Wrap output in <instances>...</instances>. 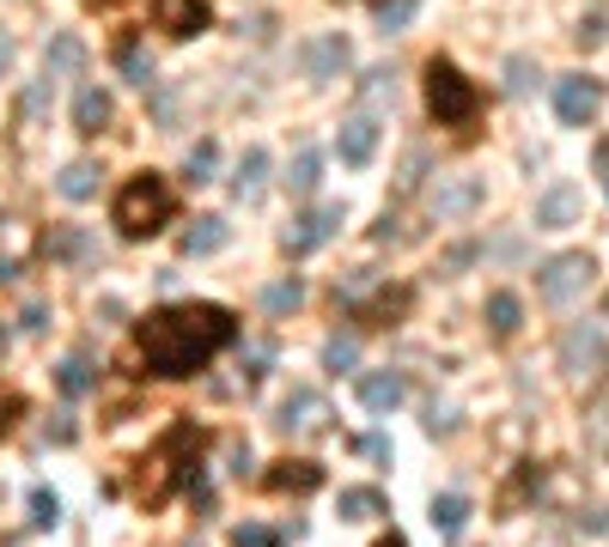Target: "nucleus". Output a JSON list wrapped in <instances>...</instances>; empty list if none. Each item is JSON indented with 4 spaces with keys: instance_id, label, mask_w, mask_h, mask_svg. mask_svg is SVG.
I'll return each mask as SVG.
<instances>
[{
    "instance_id": "f257e3e1",
    "label": "nucleus",
    "mask_w": 609,
    "mask_h": 547,
    "mask_svg": "<svg viewBox=\"0 0 609 547\" xmlns=\"http://www.w3.org/2000/svg\"><path fill=\"white\" fill-rule=\"evenodd\" d=\"M232 341H239V323L225 304H165L134 328V347L153 378H196Z\"/></svg>"
},
{
    "instance_id": "f03ea898",
    "label": "nucleus",
    "mask_w": 609,
    "mask_h": 547,
    "mask_svg": "<svg viewBox=\"0 0 609 547\" xmlns=\"http://www.w3.org/2000/svg\"><path fill=\"white\" fill-rule=\"evenodd\" d=\"M177 213V196L171 182L159 177V170H141V177H129L117 189V208H110V220H117L122 237H153L159 225H171Z\"/></svg>"
},
{
    "instance_id": "7ed1b4c3",
    "label": "nucleus",
    "mask_w": 609,
    "mask_h": 547,
    "mask_svg": "<svg viewBox=\"0 0 609 547\" xmlns=\"http://www.w3.org/2000/svg\"><path fill=\"white\" fill-rule=\"evenodd\" d=\"M427 110H433L439 129H457V134L476 129V116H481L476 79H464V67H457V62L433 55V62H427Z\"/></svg>"
},
{
    "instance_id": "20e7f679",
    "label": "nucleus",
    "mask_w": 609,
    "mask_h": 547,
    "mask_svg": "<svg viewBox=\"0 0 609 547\" xmlns=\"http://www.w3.org/2000/svg\"><path fill=\"white\" fill-rule=\"evenodd\" d=\"M591 256L585 249H567V256H549L543 274H536V292H543L549 304H573L585 287H591Z\"/></svg>"
},
{
    "instance_id": "39448f33",
    "label": "nucleus",
    "mask_w": 609,
    "mask_h": 547,
    "mask_svg": "<svg viewBox=\"0 0 609 547\" xmlns=\"http://www.w3.org/2000/svg\"><path fill=\"white\" fill-rule=\"evenodd\" d=\"M604 365H609V347H604V328L597 323H573L567 335H561V371L567 378H604Z\"/></svg>"
},
{
    "instance_id": "423d86ee",
    "label": "nucleus",
    "mask_w": 609,
    "mask_h": 547,
    "mask_svg": "<svg viewBox=\"0 0 609 547\" xmlns=\"http://www.w3.org/2000/svg\"><path fill=\"white\" fill-rule=\"evenodd\" d=\"M597 110H604V86H597V79H585V74L555 79V116L567 122V129L597 122Z\"/></svg>"
},
{
    "instance_id": "0eeeda50",
    "label": "nucleus",
    "mask_w": 609,
    "mask_h": 547,
    "mask_svg": "<svg viewBox=\"0 0 609 547\" xmlns=\"http://www.w3.org/2000/svg\"><path fill=\"white\" fill-rule=\"evenodd\" d=\"M342 232V201H330V208H311V213H299V220L287 225V256H311L318 244H330V237Z\"/></svg>"
},
{
    "instance_id": "6e6552de",
    "label": "nucleus",
    "mask_w": 609,
    "mask_h": 547,
    "mask_svg": "<svg viewBox=\"0 0 609 547\" xmlns=\"http://www.w3.org/2000/svg\"><path fill=\"white\" fill-rule=\"evenodd\" d=\"M153 25L165 37H201L213 25V7L208 0H153Z\"/></svg>"
},
{
    "instance_id": "1a4fd4ad",
    "label": "nucleus",
    "mask_w": 609,
    "mask_h": 547,
    "mask_svg": "<svg viewBox=\"0 0 609 547\" xmlns=\"http://www.w3.org/2000/svg\"><path fill=\"white\" fill-rule=\"evenodd\" d=\"M280 426L299 432V438H318V432H330V402L318 390H292L280 402Z\"/></svg>"
},
{
    "instance_id": "9d476101",
    "label": "nucleus",
    "mask_w": 609,
    "mask_h": 547,
    "mask_svg": "<svg viewBox=\"0 0 609 547\" xmlns=\"http://www.w3.org/2000/svg\"><path fill=\"white\" fill-rule=\"evenodd\" d=\"M299 67L311 79H335L347 67V37L342 31H323V37H304L299 43Z\"/></svg>"
},
{
    "instance_id": "9b49d317",
    "label": "nucleus",
    "mask_w": 609,
    "mask_h": 547,
    "mask_svg": "<svg viewBox=\"0 0 609 547\" xmlns=\"http://www.w3.org/2000/svg\"><path fill=\"white\" fill-rule=\"evenodd\" d=\"M335 146H342L347 165H366V158L378 153V116H366V110H359V116H347L342 134H335Z\"/></svg>"
},
{
    "instance_id": "f8f14e48",
    "label": "nucleus",
    "mask_w": 609,
    "mask_h": 547,
    "mask_svg": "<svg viewBox=\"0 0 609 547\" xmlns=\"http://www.w3.org/2000/svg\"><path fill=\"white\" fill-rule=\"evenodd\" d=\"M579 189H573V182H555V189H549L543 201H536V225H543V232H561V225H573L579 220Z\"/></svg>"
},
{
    "instance_id": "ddd939ff",
    "label": "nucleus",
    "mask_w": 609,
    "mask_h": 547,
    "mask_svg": "<svg viewBox=\"0 0 609 547\" xmlns=\"http://www.w3.org/2000/svg\"><path fill=\"white\" fill-rule=\"evenodd\" d=\"M268 493H318L323 487V469L318 462H275V469L263 475Z\"/></svg>"
},
{
    "instance_id": "4468645a",
    "label": "nucleus",
    "mask_w": 609,
    "mask_h": 547,
    "mask_svg": "<svg viewBox=\"0 0 609 547\" xmlns=\"http://www.w3.org/2000/svg\"><path fill=\"white\" fill-rule=\"evenodd\" d=\"M263 189H268V153H263V146H244L239 170H232V196H239V201H256Z\"/></svg>"
},
{
    "instance_id": "2eb2a0df",
    "label": "nucleus",
    "mask_w": 609,
    "mask_h": 547,
    "mask_svg": "<svg viewBox=\"0 0 609 547\" xmlns=\"http://www.w3.org/2000/svg\"><path fill=\"white\" fill-rule=\"evenodd\" d=\"M359 402H366L372 414H390V408L402 402V378L397 371H366V378H359Z\"/></svg>"
},
{
    "instance_id": "dca6fc26",
    "label": "nucleus",
    "mask_w": 609,
    "mask_h": 547,
    "mask_svg": "<svg viewBox=\"0 0 609 547\" xmlns=\"http://www.w3.org/2000/svg\"><path fill=\"white\" fill-rule=\"evenodd\" d=\"M225 237H232V225H225L220 213H208V220L189 225L184 244H177V249H184V256H213V249H225Z\"/></svg>"
},
{
    "instance_id": "f3484780",
    "label": "nucleus",
    "mask_w": 609,
    "mask_h": 547,
    "mask_svg": "<svg viewBox=\"0 0 609 547\" xmlns=\"http://www.w3.org/2000/svg\"><path fill=\"white\" fill-rule=\"evenodd\" d=\"M104 122H110V91L80 86V98H74V129H80V134H98Z\"/></svg>"
},
{
    "instance_id": "a211bd4d",
    "label": "nucleus",
    "mask_w": 609,
    "mask_h": 547,
    "mask_svg": "<svg viewBox=\"0 0 609 547\" xmlns=\"http://www.w3.org/2000/svg\"><path fill=\"white\" fill-rule=\"evenodd\" d=\"M335 517L359 523V517H385V493L378 487H347L342 499H335Z\"/></svg>"
},
{
    "instance_id": "6ab92c4d",
    "label": "nucleus",
    "mask_w": 609,
    "mask_h": 547,
    "mask_svg": "<svg viewBox=\"0 0 609 547\" xmlns=\"http://www.w3.org/2000/svg\"><path fill=\"white\" fill-rule=\"evenodd\" d=\"M476 196H481L476 182H439V189H433V213H439V220H457V213L476 208Z\"/></svg>"
},
{
    "instance_id": "aec40b11",
    "label": "nucleus",
    "mask_w": 609,
    "mask_h": 547,
    "mask_svg": "<svg viewBox=\"0 0 609 547\" xmlns=\"http://www.w3.org/2000/svg\"><path fill=\"white\" fill-rule=\"evenodd\" d=\"M80 62H86V43H80V37H67V31H62V37L49 43V55H43V79H55V74H74Z\"/></svg>"
},
{
    "instance_id": "412c9836",
    "label": "nucleus",
    "mask_w": 609,
    "mask_h": 547,
    "mask_svg": "<svg viewBox=\"0 0 609 547\" xmlns=\"http://www.w3.org/2000/svg\"><path fill=\"white\" fill-rule=\"evenodd\" d=\"M464 523H469V499L464 493H439L433 499V529L439 535H464Z\"/></svg>"
},
{
    "instance_id": "4be33fe9",
    "label": "nucleus",
    "mask_w": 609,
    "mask_h": 547,
    "mask_svg": "<svg viewBox=\"0 0 609 547\" xmlns=\"http://www.w3.org/2000/svg\"><path fill=\"white\" fill-rule=\"evenodd\" d=\"M488 328L494 335H518V328H524V304H518L512 292H494L488 299Z\"/></svg>"
},
{
    "instance_id": "5701e85b",
    "label": "nucleus",
    "mask_w": 609,
    "mask_h": 547,
    "mask_svg": "<svg viewBox=\"0 0 609 547\" xmlns=\"http://www.w3.org/2000/svg\"><path fill=\"white\" fill-rule=\"evenodd\" d=\"M318 177H323V153L299 146V158H292V170H287V189H292V196H311V189H318Z\"/></svg>"
},
{
    "instance_id": "b1692460",
    "label": "nucleus",
    "mask_w": 609,
    "mask_h": 547,
    "mask_svg": "<svg viewBox=\"0 0 609 547\" xmlns=\"http://www.w3.org/2000/svg\"><path fill=\"white\" fill-rule=\"evenodd\" d=\"M55 189H62L67 201H92V196H98V170H92V165H67Z\"/></svg>"
},
{
    "instance_id": "393cba45",
    "label": "nucleus",
    "mask_w": 609,
    "mask_h": 547,
    "mask_svg": "<svg viewBox=\"0 0 609 547\" xmlns=\"http://www.w3.org/2000/svg\"><path fill=\"white\" fill-rule=\"evenodd\" d=\"M299 304H304L299 280H275V287H263V311L268 316H287V311H299Z\"/></svg>"
},
{
    "instance_id": "a878e982",
    "label": "nucleus",
    "mask_w": 609,
    "mask_h": 547,
    "mask_svg": "<svg viewBox=\"0 0 609 547\" xmlns=\"http://www.w3.org/2000/svg\"><path fill=\"white\" fill-rule=\"evenodd\" d=\"M55 383H62V395H86L92 390V365H86L80 353H67L62 371H55Z\"/></svg>"
},
{
    "instance_id": "bb28decb",
    "label": "nucleus",
    "mask_w": 609,
    "mask_h": 547,
    "mask_svg": "<svg viewBox=\"0 0 609 547\" xmlns=\"http://www.w3.org/2000/svg\"><path fill=\"white\" fill-rule=\"evenodd\" d=\"M213 165H220V146L196 141V146H189V158H184V177L189 182H213Z\"/></svg>"
},
{
    "instance_id": "cd10ccee",
    "label": "nucleus",
    "mask_w": 609,
    "mask_h": 547,
    "mask_svg": "<svg viewBox=\"0 0 609 547\" xmlns=\"http://www.w3.org/2000/svg\"><path fill=\"white\" fill-rule=\"evenodd\" d=\"M323 365H330V371H354V365H359V341L354 335H330V341H323Z\"/></svg>"
},
{
    "instance_id": "c85d7f7f",
    "label": "nucleus",
    "mask_w": 609,
    "mask_h": 547,
    "mask_svg": "<svg viewBox=\"0 0 609 547\" xmlns=\"http://www.w3.org/2000/svg\"><path fill=\"white\" fill-rule=\"evenodd\" d=\"M585 432H591V450L609 456V395H597V402H591V420H585Z\"/></svg>"
},
{
    "instance_id": "c756f323",
    "label": "nucleus",
    "mask_w": 609,
    "mask_h": 547,
    "mask_svg": "<svg viewBox=\"0 0 609 547\" xmlns=\"http://www.w3.org/2000/svg\"><path fill=\"white\" fill-rule=\"evenodd\" d=\"M117 67L134 79V86H146V79H153V62L141 55V43H122V49H117Z\"/></svg>"
},
{
    "instance_id": "7c9ffc66",
    "label": "nucleus",
    "mask_w": 609,
    "mask_h": 547,
    "mask_svg": "<svg viewBox=\"0 0 609 547\" xmlns=\"http://www.w3.org/2000/svg\"><path fill=\"white\" fill-rule=\"evenodd\" d=\"M55 517H62L55 493H49V487H37V493H31V523H37V529H55Z\"/></svg>"
},
{
    "instance_id": "2f4dec72",
    "label": "nucleus",
    "mask_w": 609,
    "mask_h": 547,
    "mask_svg": "<svg viewBox=\"0 0 609 547\" xmlns=\"http://www.w3.org/2000/svg\"><path fill=\"white\" fill-rule=\"evenodd\" d=\"M232 547H280V535L263 529V523H239V529H232Z\"/></svg>"
},
{
    "instance_id": "473e14b6",
    "label": "nucleus",
    "mask_w": 609,
    "mask_h": 547,
    "mask_svg": "<svg viewBox=\"0 0 609 547\" xmlns=\"http://www.w3.org/2000/svg\"><path fill=\"white\" fill-rule=\"evenodd\" d=\"M385 98H397V79H390V67H372L366 74V104H385Z\"/></svg>"
},
{
    "instance_id": "72a5a7b5",
    "label": "nucleus",
    "mask_w": 609,
    "mask_h": 547,
    "mask_svg": "<svg viewBox=\"0 0 609 547\" xmlns=\"http://www.w3.org/2000/svg\"><path fill=\"white\" fill-rule=\"evenodd\" d=\"M409 19H414V0H397V7H390V0H385V13H378V31H385V37H390V31H402V25H409Z\"/></svg>"
},
{
    "instance_id": "f704fd0d",
    "label": "nucleus",
    "mask_w": 609,
    "mask_h": 547,
    "mask_svg": "<svg viewBox=\"0 0 609 547\" xmlns=\"http://www.w3.org/2000/svg\"><path fill=\"white\" fill-rule=\"evenodd\" d=\"M506 91H512V98H518V91H530V62H524V55L506 62Z\"/></svg>"
},
{
    "instance_id": "c9c22d12",
    "label": "nucleus",
    "mask_w": 609,
    "mask_h": 547,
    "mask_svg": "<svg viewBox=\"0 0 609 547\" xmlns=\"http://www.w3.org/2000/svg\"><path fill=\"white\" fill-rule=\"evenodd\" d=\"M591 165H597V182H604V196H609V141L591 146Z\"/></svg>"
},
{
    "instance_id": "e433bc0d",
    "label": "nucleus",
    "mask_w": 609,
    "mask_h": 547,
    "mask_svg": "<svg viewBox=\"0 0 609 547\" xmlns=\"http://www.w3.org/2000/svg\"><path fill=\"white\" fill-rule=\"evenodd\" d=\"M7 67H13V37L0 31V74H7Z\"/></svg>"
},
{
    "instance_id": "4c0bfd02",
    "label": "nucleus",
    "mask_w": 609,
    "mask_h": 547,
    "mask_svg": "<svg viewBox=\"0 0 609 547\" xmlns=\"http://www.w3.org/2000/svg\"><path fill=\"white\" fill-rule=\"evenodd\" d=\"M372 547H409V542H402V535H378Z\"/></svg>"
},
{
    "instance_id": "58836bf2",
    "label": "nucleus",
    "mask_w": 609,
    "mask_h": 547,
    "mask_svg": "<svg viewBox=\"0 0 609 547\" xmlns=\"http://www.w3.org/2000/svg\"><path fill=\"white\" fill-rule=\"evenodd\" d=\"M7 547H19V542H7Z\"/></svg>"
}]
</instances>
